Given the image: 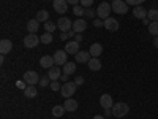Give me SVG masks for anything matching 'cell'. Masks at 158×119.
I'll list each match as a JSON object with an SVG mask.
<instances>
[{"label": "cell", "instance_id": "1", "mask_svg": "<svg viewBox=\"0 0 158 119\" xmlns=\"http://www.w3.org/2000/svg\"><path fill=\"white\" fill-rule=\"evenodd\" d=\"M112 116H115V117H123V116H127L128 114V111H130V107L127 103H123V102H118V103H114L112 105Z\"/></svg>", "mask_w": 158, "mask_h": 119}, {"label": "cell", "instance_id": "2", "mask_svg": "<svg viewBox=\"0 0 158 119\" xmlns=\"http://www.w3.org/2000/svg\"><path fill=\"white\" fill-rule=\"evenodd\" d=\"M76 89H77V86H76V83H74V81L63 83V86H62V89H60V94H62V97H63V99H71V97L74 95Z\"/></svg>", "mask_w": 158, "mask_h": 119}, {"label": "cell", "instance_id": "3", "mask_svg": "<svg viewBox=\"0 0 158 119\" xmlns=\"http://www.w3.org/2000/svg\"><path fill=\"white\" fill-rule=\"evenodd\" d=\"M130 5L125 2V0H114V2L111 3V8H112V11H115V13H118V15H127L128 13V8Z\"/></svg>", "mask_w": 158, "mask_h": 119}, {"label": "cell", "instance_id": "4", "mask_svg": "<svg viewBox=\"0 0 158 119\" xmlns=\"http://www.w3.org/2000/svg\"><path fill=\"white\" fill-rule=\"evenodd\" d=\"M22 43H24L25 48L32 49V48H36L38 43H41V40H40V37H38L36 33H29V35L24 37V42H22Z\"/></svg>", "mask_w": 158, "mask_h": 119}, {"label": "cell", "instance_id": "5", "mask_svg": "<svg viewBox=\"0 0 158 119\" xmlns=\"http://www.w3.org/2000/svg\"><path fill=\"white\" fill-rule=\"evenodd\" d=\"M111 5L108 3V2H103V3H100L98 5V8H97V16L100 18V19H108L109 18V15H111Z\"/></svg>", "mask_w": 158, "mask_h": 119}, {"label": "cell", "instance_id": "6", "mask_svg": "<svg viewBox=\"0 0 158 119\" xmlns=\"http://www.w3.org/2000/svg\"><path fill=\"white\" fill-rule=\"evenodd\" d=\"M22 79H24V81L27 83L29 86H36V84L40 83V75H38L36 72H33V70H29V72L24 73Z\"/></svg>", "mask_w": 158, "mask_h": 119}, {"label": "cell", "instance_id": "7", "mask_svg": "<svg viewBox=\"0 0 158 119\" xmlns=\"http://www.w3.org/2000/svg\"><path fill=\"white\" fill-rule=\"evenodd\" d=\"M67 56H68V52L65 51V49H63V51H62V49H59V51H56V52H54V56H52V57H54L56 65H59V67L62 65V67H63V65L68 62V60H67Z\"/></svg>", "mask_w": 158, "mask_h": 119}, {"label": "cell", "instance_id": "8", "mask_svg": "<svg viewBox=\"0 0 158 119\" xmlns=\"http://www.w3.org/2000/svg\"><path fill=\"white\" fill-rule=\"evenodd\" d=\"M57 29L60 30V32H70L71 29H73V22L68 19V18H60L59 21H57Z\"/></svg>", "mask_w": 158, "mask_h": 119}, {"label": "cell", "instance_id": "9", "mask_svg": "<svg viewBox=\"0 0 158 119\" xmlns=\"http://www.w3.org/2000/svg\"><path fill=\"white\" fill-rule=\"evenodd\" d=\"M52 7H54V10L59 15H63V13L68 11V2L67 0H52Z\"/></svg>", "mask_w": 158, "mask_h": 119}, {"label": "cell", "instance_id": "10", "mask_svg": "<svg viewBox=\"0 0 158 119\" xmlns=\"http://www.w3.org/2000/svg\"><path fill=\"white\" fill-rule=\"evenodd\" d=\"M104 29L109 30V32H117L118 30V21L115 18H108V19H104Z\"/></svg>", "mask_w": 158, "mask_h": 119}, {"label": "cell", "instance_id": "11", "mask_svg": "<svg viewBox=\"0 0 158 119\" xmlns=\"http://www.w3.org/2000/svg\"><path fill=\"white\" fill-rule=\"evenodd\" d=\"M85 29H87V22H85V19L77 18L76 21H73V30H74L76 33H81V32H84Z\"/></svg>", "mask_w": 158, "mask_h": 119}, {"label": "cell", "instance_id": "12", "mask_svg": "<svg viewBox=\"0 0 158 119\" xmlns=\"http://www.w3.org/2000/svg\"><path fill=\"white\" fill-rule=\"evenodd\" d=\"M62 73H63V72H60V67H59V65H54L52 68L48 70V76H49L51 81H59L60 76H62Z\"/></svg>", "mask_w": 158, "mask_h": 119}, {"label": "cell", "instance_id": "13", "mask_svg": "<svg viewBox=\"0 0 158 119\" xmlns=\"http://www.w3.org/2000/svg\"><path fill=\"white\" fill-rule=\"evenodd\" d=\"M100 105H101V108L103 110H108V108H112V105H114V100L109 94H103L100 97Z\"/></svg>", "mask_w": 158, "mask_h": 119}, {"label": "cell", "instance_id": "14", "mask_svg": "<svg viewBox=\"0 0 158 119\" xmlns=\"http://www.w3.org/2000/svg\"><path fill=\"white\" fill-rule=\"evenodd\" d=\"M65 51L68 52V54H73V56H76L79 51V43L76 42V40H71V42H68L67 45H65Z\"/></svg>", "mask_w": 158, "mask_h": 119}, {"label": "cell", "instance_id": "15", "mask_svg": "<svg viewBox=\"0 0 158 119\" xmlns=\"http://www.w3.org/2000/svg\"><path fill=\"white\" fill-rule=\"evenodd\" d=\"M40 65H41L43 68H46V70L52 68V67L56 65V62H54V57H52V56H43L41 59H40Z\"/></svg>", "mask_w": 158, "mask_h": 119}, {"label": "cell", "instance_id": "16", "mask_svg": "<svg viewBox=\"0 0 158 119\" xmlns=\"http://www.w3.org/2000/svg\"><path fill=\"white\" fill-rule=\"evenodd\" d=\"M90 59H92V56H90L89 51H79L77 54L74 56V60H76L77 64H85V62H89Z\"/></svg>", "mask_w": 158, "mask_h": 119}, {"label": "cell", "instance_id": "17", "mask_svg": "<svg viewBox=\"0 0 158 119\" xmlns=\"http://www.w3.org/2000/svg\"><path fill=\"white\" fill-rule=\"evenodd\" d=\"M11 49H13V43H11V40H8V38H3L2 42H0V52L5 56V54H8V52H11Z\"/></svg>", "mask_w": 158, "mask_h": 119}, {"label": "cell", "instance_id": "18", "mask_svg": "<svg viewBox=\"0 0 158 119\" xmlns=\"http://www.w3.org/2000/svg\"><path fill=\"white\" fill-rule=\"evenodd\" d=\"M63 107H65V110H67V111L73 113V111H76V110H77L79 103H77V102H76L74 99H65V103H63Z\"/></svg>", "mask_w": 158, "mask_h": 119}, {"label": "cell", "instance_id": "19", "mask_svg": "<svg viewBox=\"0 0 158 119\" xmlns=\"http://www.w3.org/2000/svg\"><path fill=\"white\" fill-rule=\"evenodd\" d=\"M133 16L136 19H144V18H147V10L141 7V5H136L135 10H133Z\"/></svg>", "mask_w": 158, "mask_h": 119}, {"label": "cell", "instance_id": "20", "mask_svg": "<svg viewBox=\"0 0 158 119\" xmlns=\"http://www.w3.org/2000/svg\"><path fill=\"white\" fill-rule=\"evenodd\" d=\"M87 65H89V68H90L92 72H98V70H101V60H100L98 57H92V59L87 62Z\"/></svg>", "mask_w": 158, "mask_h": 119}, {"label": "cell", "instance_id": "21", "mask_svg": "<svg viewBox=\"0 0 158 119\" xmlns=\"http://www.w3.org/2000/svg\"><path fill=\"white\" fill-rule=\"evenodd\" d=\"M89 52H90L92 57H100V54L103 52V46L100 43H94V45L89 48Z\"/></svg>", "mask_w": 158, "mask_h": 119}, {"label": "cell", "instance_id": "22", "mask_svg": "<svg viewBox=\"0 0 158 119\" xmlns=\"http://www.w3.org/2000/svg\"><path fill=\"white\" fill-rule=\"evenodd\" d=\"M24 95H25V99H35L38 95V90L35 86H27L24 90Z\"/></svg>", "mask_w": 158, "mask_h": 119}, {"label": "cell", "instance_id": "23", "mask_svg": "<svg viewBox=\"0 0 158 119\" xmlns=\"http://www.w3.org/2000/svg\"><path fill=\"white\" fill-rule=\"evenodd\" d=\"M38 29H40V22H38L36 19H30V21L27 22V30H29V33H36Z\"/></svg>", "mask_w": 158, "mask_h": 119}, {"label": "cell", "instance_id": "24", "mask_svg": "<svg viewBox=\"0 0 158 119\" xmlns=\"http://www.w3.org/2000/svg\"><path fill=\"white\" fill-rule=\"evenodd\" d=\"M38 22H48L49 21V13L46 11V10H40L38 13H36V18H35Z\"/></svg>", "mask_w": 158, "mask_h": 119}, {"label": "cell", "instance_id": "25", "mask_svg": "<svg viewBox=\"0 0 158 119\" xmlns=\"http://www.w3.org/2000/svg\"><path fill=\"white\" fill-rule=\"evenodd\" d=\"M63 73H67V75H73L76 72V62H67L63 65Z\"/></svg>", "mask_w": 158, "mask_h": 119}, {"label": "cell", "instance_id": "26", "mask_svg": "<svg viewBox=\"0 0 158 119\" xmlns=\"http://www.w3.org/2000/svg\"><path fill=\"white\" fill-rule=\"evenodd\" d=\"M147 18H149L150 22H158V10L156 8L147 10Z\"/></svg>", "mask_w": 158, "mask_h": 119}, {"label": "cell", "instance_id": "27", "mask_svg": "<svg viewBox=\"0 0 158 119\" xmlns=\"http://www.w3.org/2000/svg\"><path fill=\"white\" fill-rule=\"evenodd\" d=\"M65 111H67V110H65L63 105H56V107L52 108V114H54L56 117H59V119L63 116V113H65Z\"/></svg>", "mask_w": 158, "mask_h": 119}, {"label": "cell", "instance_id": "28", "mask_svg": "<svg viewBox=\"0 0 158 119\" xmlns=\"http://www.w3.org/2000/svg\"><path fill=\"white\" fill-rule=\"evenodd\" d=\"M84 11H85V8H84L82 5H74V7H73V13H74L77 18H82V16H84Z\"/></svg>", "mask_w": 158, "mask_h": 119}, {"label": "cell", "instance_id": "29", "mask_svg": "<svg viewBox=\"0 0 158 119\" xmlns=\"http://www.w3.org/2000/svg\"><path fill=\"white\" fill-rule=\"evenodd\" d=\"M56 29H57V24H56V22H52V21L44 22V30H46V32L52 33V32H56Z\"/></svg>", "mask_w": 158, "mask_h": 119}, {"label": "cell", "instance_id": "30", "mask_svg": "<svg viewBox=\"0 0 158 119\" xmlns=\"http://www.w3.org/2000/svg\"><path fill=\"white\" fill-rule=\"evenodd\" d=\"M40 40H41V43H44V45H49V43H52V40H54V37H52V33L46 32L44 35H41V37H40Z\"/></svg>", "mask_w": 158, "mask_h": 119}, {"label": "cell", "instance_id": "31", "mask_svg": "<svg viewBox=\"0 0 158 119\" xmlns=\"http://www.w3.org/2000/svg\"><path fill=\"white\" fill-rule=\"evenodd\" d=\"M149 33L153 37H158V22H150L149 24Z\"/></svg>", "mask_w": 158, "mask_h": 119}, {"label": "cell", "instance_id": "32", "mask_svg": "<svg viewBox=\"0 0 158 119\" xmlns=\"http://www.w3.org/2000/svg\"><path fill=\"white\" fill-rule=\"evenodd\" d=\"M40 86H41V87H48L49 84H51V79H49V76L46 75V76H41V78H40V83H38Z\"/></svg>", "mask_w": 158, "mask_h": 119}, {"label": "cell", "instance_id": "33", "mask_svg": "<svg viewBox=\"0 0 158 119\" xmlns=\"http://www.w3.org/2000/svg\"><path fill=\"white\" fill-rule=\"evenodd\" d=\"M84 16L85 18H95L97 16V10H94V8H85V11H84Z\"/></svg>", "mask_w": 158, "mask_h": 119}, {"label": "cell", "instance_id": "34", "mask_svg": "<svg viewBox=\"0 0 158 119\" xmlns=\"http://www.w3.org/2000/svg\"><path fill=\"white\" fill-rule=\"evenodd\" d=\"M94 27H104V21L103 19H100V18H95L94 19Z\"/></svg>", "mask_w": 158, "mask_h": 119}, {"label": "cell", "instance_id": "35", "mask_svg": "<svg viewBox=\"0 0 158 119\" xmlns=\"http://www.w3.org/2000/svg\"><path fill=\"white\" fill-rule=\"evenodd\" d=\"M49 87H51L52 90H60V89H62V86L59 84V81H51Z\"/></svg>", "mask_w": 158, "mask_h": 119}, {"label": "cell", "instance_id": "36", "mask_svg": "<svg viewBox=\"0 0 158 119\" xmlns=\"http://www.w3.org/2000/svg\"><path fill=\"white\" fill-rule=\"evenodd\" d=\"M79 3H81L84 8H90L92 5H94V0H81Z\"/></svg>", "mask_w": 158, "mask_h": 119}, {"label": "cell", "instance_id": "37", "mask_svg": "<svg viewBox=\"0 0 158 119\" xmlns=\"http://www.w3.org/2000/svg\"><path fill=\"white\" fill-rule=\"evenodd\" d=\"M27 86H29V84L25 83L24 79H22V81H18V83H16V87H19V89H22V90H25V87H27Z\"/></svg>", "mask_w": 158, "mask_h": 119}, {"label": "cell", "instance_id": "38", "mask_svg": "<svg viewBox=\"0 0 158 119\" xmlns=\"http://www.w3.org/2000/svg\"><path fill=\"white\" fill-rule=\"evenodd\" d=\"M74 83H76V86H82L84 84V78L82 76H76L74 78Z\"/></svg>", "mask_w": 158, "mask_h": 119}, {"label": "cell", "instance_id": "39", "mask_svg": "<svg viewBox=\"0 0 158 119\" xmlns=\"http://www.w3.org/2000/svg\"><path fill=\"white\" fill-rule=\"evenodd\" d=\"M60 79L63 83H68V79H70V75H67V73H62V76H60Z\"/></svg>", "mask_w": 158, "mask_h": 119}, {"label": "cell", "instance_id": "40", "mask_svg": "<svg viewBox=\"0 0 158 119\" xmlns=\"http://www.w3.org/2000/svg\"><path fill=\"white\" fill-rule=\"evenodd\" d=\"M68 38H70V33H68V32H62L60 40H63V42H65V40H68Z\"/></svg>", "mask_w": 158, "mask_h": 119}, {"label": "cell", "instance_id": "41", "mask_svg": "<svg viewBox=\"0 0 158 119\" xmlns=\"http://www.w3.org/2000/svg\"><path fill=\"white\" fill-rule=\"evenodd\" d=\"M73 40H76V42H77V43H81V42H82V35H81V33H76Z\"/></svg>", "mask_w": 158, "mask_h": 119}, {"label": "cell", "instance_id": "42", "mask_svg": "<svg viewBox=\"0 0 158 119\" xmlns=\"http://www.w3.org/2000/svg\"><path fill=\"white\" fill-rule=\"evenodd\" d=\"M67 2H68V5H79V2H81V0H67Z\"/></svg>", "mask_w": 158, "mask_h": 119}, {"label": "cell", "instance_id": "43", "mask_svg": "<svg viewBox=\"0 0 158 119\" xmlns=\"http://www.w3.org/2000/svg\"><path fill=\"white\" fill-rule=\"evenodd\" d=\"M111 114H112V110H111V108L104 110V116H111Z\"/></svg>", "mask_w": 158, "mask_h": 119}, {"label": "cell", "instance_id": "44", "mask_svg": "<svg viewBox=\"0 0 158 119\" xmlns=\"http://www.w3.org/2000/svg\"><path fill=\"white\" fill-rule=\"evenodd\" d=\"M142 24H144V25H149V24H150V22H149V18H144V19H142Z\"/></svg>", "mask_w": 158, "mask_h": 119}, {"label": "cell", "instance_id": "45", "mask_svg": "<svg viewBox=\"0 0 158 119\" xmlns=\"http://www.w3.org/2000/svg\"><path fill=\"white\" fill-rule=\"evenodd\" d=\"M125 2H127L128 5H135V7H136V2H135V0H125Z\"/></svg>", "mask_w": 158, "mask_h": 119}, {"label": "cell", "instance_id": "46", "mask_svg": "<svg viewBox=\"0 0 158 119\" xmlns=\"http://www.w3.org/2000/svg\"><path fill=\"white\" fill-rule=\"evenodd\" d=\"M153 46H155V48H158V37H155V38H153Z\"/></svg>", "mask_w": 158, "mask_h": 119}, {"label": "cell", "instance_id": "47", "mask_svg": "<svg viewBox=\"0 0 158 119\" xmlns=\"http://www.w3.org/2000/svg\"><path fill=\"white\" fill-rule=\"evenodd\" d=\"M135 2H136V5H141V3L146 2V0H135Z\"/></svg>", "mask_w": 158, "mask_h": 119}, {"label": "cell", "instance_id": "48", "mask_svg": "<svg viewBox=\"0 0 158 119\" xmlns=\"http://www.w3.org/2000/svg\"><path fill=\"white\" fill-rule=\"evenodd\" d=\"M94 119H104V116H100V114H97V116H94Z\"/></svg>", "mask_w": 158, "mask_h": 119}, {"label": "cell", "instance_id": "49", "mask_svg": "<svg viewBox=\"0 0 158 119\" xmlns=\"http://www.w3.org/2000/svg\"><path fill=\"white\" fill-rule=\"evenodd\" d=\"M111 2H114V0H111Z\"/></svg>", "mask_w": 158, "mask_h": 119}, {"label": "cell", "instance_id": "50", "mask_svg": "<svg viewBox=\"0 0 158 119\" xmlns=\"http://www.w3.org/2000/svg\"><path fill=\"white\" fill-rule=\"evenodd\" d=\"M56 119H59V117H56Z\"/></svg>", "mask_w": 158, "mask_h": 119}]
</instances>
